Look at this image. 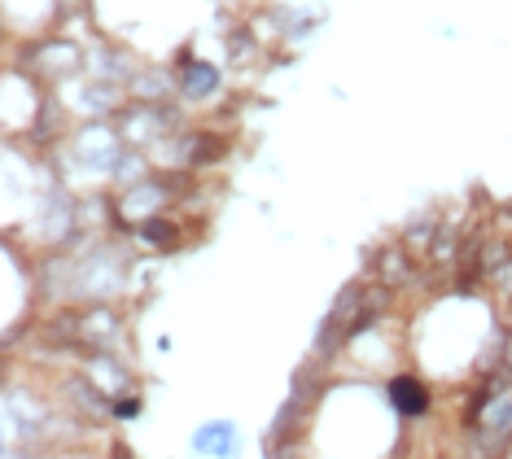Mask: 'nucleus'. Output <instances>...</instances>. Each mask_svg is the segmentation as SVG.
Listing matches in <instances>:
<instances>
[{
	"instance_id": "obj_6",
	"label": "nucleus",
	"mask_w": 512,
	"mask_h": 459,
	"mask_svg": "<svg viewBox=\"0 0 512 459\" xmlns=\"http://www.w3.org/2000/svg\"><path fill=\"white\" fill-rule=\"evenodd\" d=\"M110 411H114L119 420H136V416L145 411V398H141V394H119V398L110 403Z\"/></svg>"
},
{
	"instance_id": "obj_7",
	"label": "nucleus",
	"mask_w": 512,
	"mask_h": 459,
	"mask_svg": "<svg viewBox=\"0 0 512 459\" xmlns=\"http://www.w3.org/2000/svg\"><path fill=\"white\" fill-rule=\"evenodd\" d=\"M228 57H232V62H250V57H254V40H250L246 31L228 40Z\"/></svg>"
},
{
	"instance_id": "obj_4",
	"label": "nucleus",
	"mask_w": 512,
	"mask_h": 459,
	"mask_svg": "<svg viewBox=\"0 0 512 459\" xmlns=\"http://www.w3.org/2000/svg\"><path fill=\"white\" fill-rule=\"evenodd\" d=\"M141 241H149L154 250H176V245H180V223L176 219H162V215H149L141 223Z\"/></svg>"
},
{
	"instance_id": "obj_5",
	"label": "nucleus",
	"mask_w": 512,
	"mask_h": 459,
	"mask_svg": "<svg viewBox=\"0 0 512 459\" xmlns=\"http://www.w3.org/2000/svg\"><path fill=\"white\" fill-rule=\"evenodd\" d=\"M224 149H228L224 136H211V132L193 136L189 140V162H193V167H202V162H219V158H224Z\"/></svg>"
},
{
	"instance_id": "obj_2",
	"label": "nucleus",
	"mask_w": 512,
	"mask_h": 459,
	"mask_svg": "<svg viewBox=\"0 0 512 459\" xmlns=\"http://www.w3.org/2000/svg\"><path fill=\"white\" fill-rule=\"evenodd\" d=\"M193 451L197 455H232L237 451V425L232 420H206L193 433Z\"/></svg>"
},
{
	"instance_id": "obj_3",
	"label": "nucleus",
	"mask_w": 512,
	"mask_h": 459,
	"mask_svg": "<svg viewBox=\"0 0 512 459\" xmlns=\"http://www.w3.org/2000/svg\"><path fill=\"white\" fill-rule=\"evenodd\" d=\"M180 92L189 101H206V97H215L219 92V70L211 66V62H184V70H180Z\"/></svg>"
},
{
	"instance_id": "obj_1",
	"label": "nucleus",
	"mask_w": 512,
	"mask_h": 459,
	"mask_svg": "<svg viewBox=\"0 0 512 459\" xmlns=\"http://www.w3.org/2000/svg\"><path fill=\"white\" fill-rule=\"evenodd\" d=\"M386 398H390V407L407 420H421V416H429V407H434V394H429V385L421 381V376H394Z\"/></svg>"
}]
</instances>
